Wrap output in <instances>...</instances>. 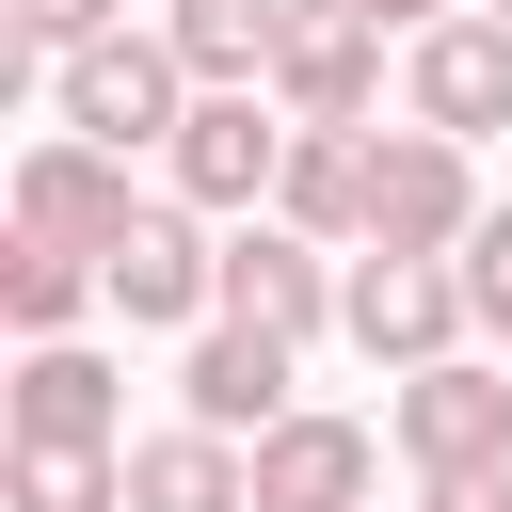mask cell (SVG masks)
Here are the masks:
<instances>
[{"label": "cell", "instance_id": "6da1fadb", "mask_svg": "<svg viewBox=\"0 0 512 512\" xmlns=\"http://www.w3.org/2000/svg\"><path fill=\"white\" fill-rule=\"evenodd\" d=\"M48 112H64V144H160L176 160V128H192V64L160 48V32H96V48H64L48 64Z\"/></svg>", "mask_w": 512, "mask_h": 512}, {"label": "cell", "instance_id": "7a4b0ae2", "mask_svg": "<svg viewBox=\"0 0 512 512\" xmlns=\"http://www.w3.org/2000/svg\"><path fill=\"white\" fill-rule=\"evenodd\" d=\"M480 240V160L448 128H384L368 144V256H464Z\"/></svg>", "mask_w": 512, "mask_h": 512}, {"label": "cell", "instance_id": "3957f363", "mask_svg": "<svg viewBox=\"0 0 512 512\" xmlns=\"http://www.w3.org/2000/svg\"><path fill=\"white\" fill-rule=\"evenodd\" d=\"M464 320H480V304H464L448 256H352V320H336V336H352L368 368H400V384H416V368H464Z\"/></svg>", "mask_w": 512, "mask_h": 512}, {"label": "cell", "instance_id": "277c9868", "mask_svg": "<svg viewBox=\"0 0 512 512\" xmlns=\"http://www.w3.org/2000/svg\"><path fill=\"white\" fill-rule=\"evenodd\" d=\"M384 432H400V464L416 480H496L512 464V384L464 352V368H416L400 400H384Z\"/></svg>", "mask_w": 512, "mask_h": 512}, {"label": "cell", "instance_id": "5b68a950", "mask_svg": "<svg viewBox=\"0 0 512 512\" xmlns=\"http://www.w3.org/2000/svg\"><path fill=\"white\" fill-rule=\"evenodd\" d=\"M128 224H144V192H128V160H112V144H64V128H48V144L16 160V240H64V256H96V272H112V240H128Z\"/></svg>", "mask_w": 512, "mask_h": 512}, {"label": "cell", "instance_id": "8992f818", "mask_svg": "<svg viewBox=\"0 0 512 512\" xmlns=\"http://www.w3.org/2000/svg\"><path fill=\"white\" fill-rule=\"evenodd\" d=\"M224 320L304 352L320 320H352V272H336L320 240H288V224H240V240H224Z\"/></svg>", "mask_w": 512, "mask_h": 512}, {"label": "cell", "instance_id": "52a82bcc", "mask_svg": "<svg viewBox=\"0 0 512 512\" xmlns=\"http://www.w3.org/2000/svg\"><path fill=\"white\" fill-rule=\"evenodd\" d=\"M368 96H384V32L352 0H304L288 16V64H272V112L288 128H368Z\"/></svg>", "mask_w": 512, "mask_h": 512}, {"label": "cell", "instance_id": "ba28073f", "mask_svg": "<svg viewBox=\"0 0 512 512\" xmlns=\"http://www.w3.org/2000/svg\"><path fill=\"white\" fill-rule=\"evenodd\" d=\"M112 304L160 320V336H208V320H224V240H208L192 208H144V224L112 240Z\"/></svg>", "mask_w": 512, "mask_h": 512}, {"label": "cell", "instance_id": "9c48e42d", "mask_svg": "<svg viewBox=\"0 0 512 512\" xmlns=\"http://www.w3.org/2000/svg\"><path fill=\"white\" fill-rule=\"evenodd\" d=\"M400 96H416V128H448V144L512 128V32H496V16H448V32H416Z\"/></svg>", "mask_w": 512, "mask_h": 512}, {"label": "cell", "instance_id": "30bf717a", "mask_svg": "<svg viewBox=\"0 0 512 512\" xmlns=\"http://www.w3.org/2000/svg\"><path fill=\"white\" fill-rule=\"evenodd\" d=\"M288 176V112H256V96H192V128H176V208H256Z\"/></svg>", "mask_w": 512, "mask_h": 512}, {"label": "cell", "instance_id": "8fae6325", "mask_svg": "<svg viewBox=\"0 0 512 512\" xmlns=\"http://www.w3.org/2000/svg\"><path fill=\"white\" fill-rule=\"evenodd\" d=\"M176 400H192V432H288L304 400H288V336H240V320H208L192 336V368H176Z\"/></svg>", "mask_w": 512, "mask_h": 512}, {"label": "cell", "instance_id": "7c38bea8", "mask_svg": "<svg viewBox=\"0 0 512 512\" xmlns=\"http://www.w3.org/2000/svg\"><path fill=\"white\" fill-rule=\"evenodd\" d=\"M368 416H288L256 432V512H368Z\"/></svg>", "mask_w": 512, "mask_h": 512}, {"label": "cell", "instance_id": "4fadbf2b", "mask_svg": "<svg viewBox=\"0 0 512 512\" xmlns=\"http://www.w3.org/2000/svg\"><path fill=\"white\" fill-rule=\"evenodd\" d=\"M288 16L304 0H160V48L192 64V96H256L288 64Z\"/></svg>", "mask_w": 512, "mask_h": 512}, {"label": "cell", "instance_id": "5bb4252c", "mask_svg": "<svg viewBox=\"0 0 512 512\" xmlns=\"http://www.w3.org/2000/svg\"><path fill=\"white\" fill-rule=\"evenodd\" d=\"M272 224H288V240H368V128H288Z\"/></svg>", "mask_w": 512, "mask_h": 512}, {"label": "cell", "instance_id": "9a60e30c", "mask_svg": "<svg viewBox=\"0 0 512 512\" xmlns=\"http://www.w3.org/2000/svg\"><path fill=\"white\" fill-rule=\"evenodd\" d=\"M128 512H256V448H224V432H144L128 448Z\"/></svg>", "mask_w": 512, "mask_h": 512}, {"label": "cell", "instance_id": "2e32d148", "mask_svg": "<svg viewBox=\"0 0 512 512\" xmlns=\"http://www.w3.org/2000/svg\"><path fill=\"white\" fill-rule=\"evenodd\" d=\"M112 416H128V400H112V352L64 336V352L16 368V448H112Z\"/></svg>", "mask_w": 512, "mask_h": 512}, {"label": "cell", "instance_id": "e0dca14e", "mask_svg": "<svg viewBox=\"0 0 512 512\" xmlns=\"http://www.w3.org/2000/svg\"><path fill=\"white\" fill-rule=\"evenodd\" d=\"M80 304H112V272H96V256H64V240H16V256H0V320H16L32 352H64V336H80Z\"/></svg>", "mask_w": 512, "mask_h": 512}, {"label": "cell", "instance_id": "ac0fdd59", "mask_svg": "<svg viewBox=\"0 0 512 512\" xmlns=\"http://www.w3.org/2000/svg\"><path fill=\"white\" fill-rule=\"evenodd\" d=\"M16 512H128V448H16Z\"/></svg>", "mask_w": 512, "mask_h": 512}, {"label": "cell", "instance_id": "d6986e66", "mask_svg": "<svg viewBox=\"0 0 512 512\" xmlns=\"http://www.w3.org/2000/svg\"><path fill=\"white\" fill-rule=\"evenodd\" d=\"M448 272H464V304H480V320L512 336V208H480V240H464Z\"/></svg>", "mask_w": 512, "mask_h": 512}, {"label": "cell", "instance_id": "ffe728a7", "mask_svg": "<svg viewBox=\"0 0 512 512\" xmlns=\"http://www.w3.org/2000/svg\"><path fill=\"white\" fill-rule=\"evenodd\" d=\"M16 32L64 64V48H96V32H128V0H16Z\"/></svg>", "mask_w": 512, "mask_h": 512}, {"label": "cell", "instance_id": "44dd1931", "mask_svg": "<svg viewBox=\"0 0 512 512\" xmlns=\"http://www.w3.org/2000/svg\"><path fill=\"white\" fill-rule=\"evenodd\" d=\"M416 512H512V464H496V480H432Z\"/></svg>", "mask_w": 512, "mask_h": 512}, {"label": "cell", "instance_id": "7402d4cb", "mask_svg": "<svg viewBox=\"0 0 512 512\" xmlns=\"http://www.w3.org/2000/svg\"><path fill=\"white\" fill-rule=\"evenodd\" d=\"M352 16H368V32H448L432 0H352Z\"/></svg>", "mask_w": 512, "mask_h": 512}, {"label": "cell", "instance_id": "603a6c76", "mask_svg": "<svg viewBox=\"0 0 512 512\" xmlns=\"http://www.w3.org/2000/svg\"><path fill=\"white\" fill-rule=\"evenodd\" d=\"M496 32H512V0H496Z\"/></svg>", "mask_w": 512, "mask_h": 512}]
</instances>
